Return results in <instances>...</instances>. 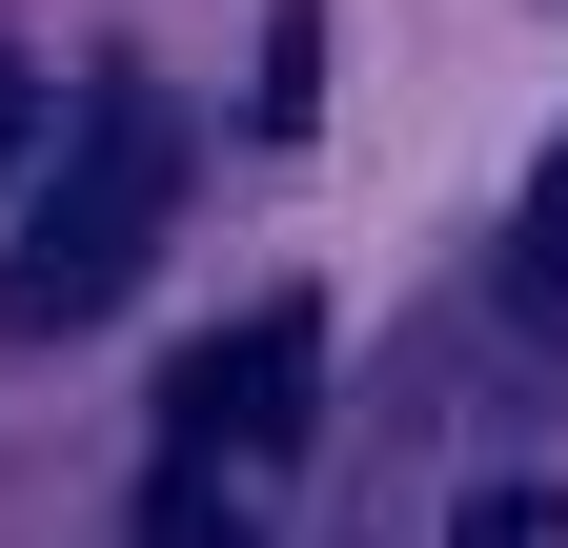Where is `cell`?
<instances>
[{
	"label": "cell",
	"instance_id": "1",
	"mask_svg": "<svg viewBox=\"0 0 568 548\" xmlns=\"http://www.w3.org/2000/svg\"><path fill=\"white\" fill-rule=\"evenodd\" d=\"M163 203H183V143H163V102L142 82H82L61 102V143H41V183H21V244H0V325H102L122 285H142V244H163Z\"/></svg>",
	"mask_w": 568,
	"mask_h": 548
},
{
	"label": "cell",
	"instance_id": "2",
	"mask_svg": "<svg viewBox=\"0 0 568 548\" xmlns=\"http://www.w3.org/2000/svg\"><path fill=\"white\" fill-rule=\"evenodd\" d=\"M305 406H325V325H305V305H244L224 346L163 386V488H142V548H244V508L305 467Z\"/></svg>",
	"mask_w": 568,
	"mask_h": 548
},
{
	"label": "cell",
	"instance_id": "3",
	"mask_svg": "<svg viewBox=\"0 0 568 548\" xmlns=\"http://www.w3.org/2000/svg\"><path fill=\"white\" fill-rule=\"evenodd\" d=\"M41 143H61V102L21 82V41H0V183H41Z\"/></svg>",
	"mask_w": 568,
	"mask_h": 548
},
{
	"label": "cell",
	"instance_id": "4",
	"mask_svg": "<svg viewBox=\"0 0 568 548\" xmlns=\"http://www.w3.org/2000/svg\"><path fill=\"white\" fill-rule=\"evenodd\" d=\"M467 548H568V488H487V508H467Z\"/></svg>",
	"mask_w": 568,
	"mask_h": 548
},
{
	"label": "cell",
	"instance_id": "5",
	"mask_svg": "<svg viewBox=\"0 0 568 548\" xmlns=\"http://www.w3.org/2000/svg\"><path fill=\"white\" fill-rule=\"evenodd\" d=\"M528 285L568 305V143H548V183H528Z\"/></svg>",
	"mask_w": 568,
	"mask_h": 548
}]
</instances>
